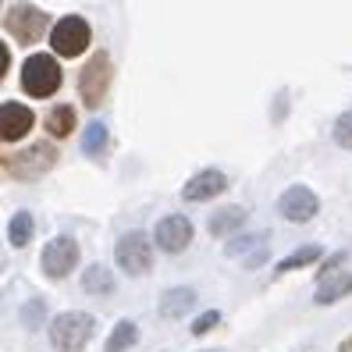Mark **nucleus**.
<instances>
[{
	"label": "nucleus",
	"instance_id": "16",
	"mask_svg": "<svg viewBox=\"0 0 352 352\" xmlns=\"http://www.w3.org/2000/svg\"><path fill=\"white\" fill-rule=\"evenodd\" d=\"M82 292H89V296H111L114 292V274L103 263L86 267V274H82Z\"/></svg>",
	"mask_w": 352,
	"mask_h": 352
},
{
	"label": "nucleus",
	"instance_id": "4",
	"mask_svg": "<svg viewBox=\"0 0 352 352\" xmlns=\"http://www.w3.org/2000/svg\"><path fill=\"white\" fill-rule=\"evenodd\" d=\"M57 164V146L54 142H29V150H18L8 157V171L14 178H39L54 171Z\"/></svg>",
	"mask_w": 352,
	"mask_h": 352
},
{
	"label": "nucleus",
	"instance_id": "20",
	"mask_svg": "<svg viewBox=\"0 0 352 352\" xmlns=\"http://www.w3.org/2000/svg\"><path fill=\"white\" fill-rule=\"evenodd\" d=\"M107 142H111V132L103 121H93V125H86V139H82V153L86 157H100L103 150H107Z\"/></svg>",
	"mask_w": 352,
	"mask_h": 352
},
{
	"label": "nucleus",
	"instance_id": "6",
	"mask_svg": "<svg viewBox=\"0 0 352 352\" xmlns=\"http://www.w3.org/2000/svg\"><path fill=\"white\" fill-rule=\"evenodd\" d=\"M89 39H93V29H89L86 18H78V14L60 18V22L54 25V32H50V43H54V50L60 57H78L89 47Z\"/></svg>",
	"mask_w": 352,
	"mask_h": 352
},
{
	"label": "nucleus",
	"instance_id": "14",
	"mask_svg": "<svg viewBox=\"0 0 352 352\" xmlns=\"http://www.w3.org/2000/svg\"><path fill=\"white\" fill-rule=\"evenodd\" d=\"M196 306V292L192 288H168V292L160 296V314L164 317H171V320H178V317H185L189 309Z\"/></svg>",
	"mask_w": 352,
	"mask_h": 352
},
{
	"label": "nucleus",
	"instance_id": "12",
	"mask_svg": "<svg viewBox=\"0 0 352 352\" xmlns=\"http://www.w3.org/2000/svg\"><path fill=\"white\" fill-rule=\"evenodd\" d=\"M228 189V175L217 171V168H206L199 175H192L189 182H185V189H182V199L185 203H206V199H214Z\"/></svg>",
	"mask_w": 352,
	"mask_h": 352
},
{
	"label": "nucleus",
	"instance_id": "23",
	"mask_svg": "<svg viewBox=\"0 0 352 352\" xmlns=\"http://www.w3.org/2000/svg\"><path fill=\"white\" fill-rule=\"evenodd\" d=\"M331 135H335V142H338L342 150H352V111H345L335 121V132H331Z\"/></svg>",
	"mask_w": 352,
	"mask_h": 352
},
{
	"label": "nucleus",
	"instance_id": "3",
	"mask_svg": "<svg viewBox=\"0 0 352 352\" xmlns=\"http://www.w3.org/2000/svg\"><path fill=\"white\" fill-rule=\"evenodd\" d=\"M60 68H57V60L50 54H32L25 57V65H22V89L36 100H47L60 89Z\"/></svg>",
	"mask_w": 352,
	"mask_h": 352
},
{
	"label": "nucleus",
	"instance_id": "26",
	"mask_svg": "<svg viewBox=\"0 0 352 352\" xmlns=\"http://www.w3.org/2000/svg\"><path fill=\"white\" fill-rule=\"evenodd\" d=\"M8 68H11V54H8V43H0V78L8 75Z\"/></svg>",
	"mask_w": 352,
	"mask_h": 352
},
{
	"label": "nucleus",
	"instance_id": "7",
	"mask_svg": "<svg viewBox=\"0 0 352 352\" xmlns=\"http://www.w3.org/2000/svg\"><path fill=\"white\" fill-rule=\"evenodd\" d=\"M78 242L72 235H57L47 242V250H43V274L60 281V278H68L75 267H78Z\"/></svg>",
	"mask_w": 352,
	"mask_h": 352
},
{
	"label": "nucleus",
	"instance_id": "22",
	"mask_svg": "<svg viewBox=\"0 0 352 352\" xmlns=\"http://www.w3.org/2000/svg\"><path fill=\"white\" fill-rule=\"evenodd\" d=\"M267 235H239L224 245V256H253L256 250H263Z\"/></svg>",
	"mask_w": 352,
	"mask_h": 352
},
{
	"label": "nucleus",
	"instance_id": "17",
	"mask_svg": "<svg viewBox=\"0 0 352 352\" xmlns=\"http://www.w3.org/2000/svg\"><path fill=\"white\" fill-rule=\"evenodd\" d=\"M135 342H139L135 320H118L114 331H111V338H107V345H103V352H129Z\"/></svg>",
	"mask_w": 352,
	"mask_h": 352
},
{
	"label": "nucleus",
	"instance_id": "18",
	"mask_svg": "<svg viewBox=\"0 0 352 352\" xmlns=\"http://www.w3.org/2000/svg\"><path fill=\"white\" fill-rule=\"evenodd\" d=\"M32 232H36V221H32L29 210H18L8 224V239H11L14 250H25V245L32 242Z\"/></svg>",
	"mask_w": 352,
	"mask_h": 352
},
{
	"label": "nucleus",
	"instance_id": "5",
	"mask_svg": "<svg viewBox=\"0 0 352 352\" xmlns=\"http://www.w3.org/2000/svg\"><path fill=\"white\" fill-rule=\"evenodd\" d=\"M114 260H118V267L125 274L139 278V274H146L153 267V245H150V239L142 232H129V235H121L118 250H114Z\"/></svg>",
	"mask_w": 352,
	"mask_h": 352
},
{
	"label": "nucleus",
	"instance_id": "10",
	"mask_svg": "<svg viewBox=\"0 0 352 352\" xmlns=\"http://www.w3.org/2000/svg\"><path fill=\"white\" fill-rule=\"evenodd\" d=\"M153 242L160 245L164 253H185L189 250V242H192V221L189 217H182V214H168V217H160L157 224V232H153Z\"/></svg>",
	"mask_w": 352,
	"mask_h": 352
},
{
	"label": "nucleus",
	"instance_id": "15",
	"mask_svg": "<svg viewBox=\"0 0 352 352\" xmlns=\"http://www.w3.org/2000/svg\"><path fill=\"white\" fill-rule=\"evenodd\" d=\"M245 224V206H221V210L210 217V235H217V239H224V235H232V232H239V228Z\"/></svg>",
	"mask_w": 352,
	"mask_h": 352
},
{
	"label": "nucleus",
	"instance_id": "8",
	"mask_svg": "<svg viewBox=\"0 0 352 352\" xmlns=\"http://www.w3.org/2000/svg\"><path fill=\"white\" fill-rule=\"evenodd\" d=\"M320 210V199L314 189H306V185H288V189L281 192L278 199V214L285 221H292V224H306V221H314Z\"/></svg>",
	"mask_w": 352,
	"mask_h": 352
},
{
	"label": "nucleus",
	"instance_id": "21",
	"mask_svg": "<svg viewBox=\"0 0 352 352\" xmlns=\"http://www.w3.org/2000/svg\"><path fill=\"white\" fill-rule=\"evenodd\" d=\"M324 256L320 245H302V250H296L292 256H285L278 263V274H288V271H299V267H309V263H317Z\"/></svg>",
	"mask_w": 352,
	"mask_h": 352
},
{
	"label": "nucleus",
	"instance_id": "9",
	"mask_svg": "<svg viewBox=\"0 0 352 352\" xmlns=\"http://www.w3.org/2000/svg\"><path fill=\"white\" fill-rule=\"evenodd\" d=\"M8 29L18 43H36L39 36L50 29V18L43 8H32V4H18L11 14H8Z\"/></svg>",
	"mask_w": 352,
	"mask_h": 352
},
{
	"label": "nucleus",
	"instance_id": "25",
	"mask_svg": "<svg viewBox=\"0 0 352 352\" xmlns=\"http://www.w3.org/2000/svg\"><path fill=\"white\" fill-rule=\"evenodd\" d=\"M217 324H221V309H206L203 317L192 320V335H196V338H199V335H210Z\"/></svg>",
	"mask_w": 352,
	"mask_h": 352
},
{
	"label": "nucleus",
	"instance_id": "11",
	"mask_svg": "<svg viewBox=\"0 0 352 352\" xmlns=\"http://www.w3.org/2000/svg\"><path fill=\"white\" fill-rule=\"evenodd\" d=\"M32 125H36V114L25 107V103H18V100L0 103V139H4V142L25 139Z\"/></svg>",
	"mask_w": 352,
	"mask_h": 352
},
{
	"label": "nucleus",
	"instance_id": "2",
	"mask_svg": "<svg viewBox=\"0 0 352 352\" xmlns=\"http://www.w3.org/2000/svg\"><path fill=\"white\" fill-rule=\"evenodd\" d=\"M114 82V68H111V54L100 50L86 60V68L78 72V93H82V103L89 111H96L103 100H107V89Z\"/></svg>",
	"mask_w": 352,
	"mask_h": 352
},
{
	"label": "nucleus",
	"instance_id": "24",
	"mask_svg": "<svg viewBox=\"0 0 352 352\" xmlns=\"http://www.w3.org/2000/svg\"><path fill=\"white\" fill-rule=\"evenodd\" d=\"M43 314H47L43 299H32V302H25V306H22V324L32 331V327H39V324H43Z\"/></svg>",
	"mask_w": 352,
	"mask_h": 352
},
{
	"label": "nucleus",
	"instance_id": "13",
	"mask_svg": "<svg viewBox=\"0 0 352 352\" xmlns=\"http://www.w3.org/2000/svg\"><path fill=\"white\" fill-rule=\"evenodd\" d=\"M345 296H352V271H331V274L320 278L314 302L317 306H331V302H338Z\"/></svg>",
	"mask_w": 352,
	"mask_h": 352
},
{
	"label": "nucleus",
	"instance_id": "19",
	"mask_svg": "<svg viewBox=\"0 0 352 352\" xmlns=\"http://www.w3.org/2000/svg\"><path fill=\"white\" fill-rule=\"evenodd\" d=\"M47 132L54 139H68L75 132V107H68V103H60V107H54L47 114Z\"/></svg>",
	"mask_w": 352,
	"mask_h": 352
},
{
	"label": "nucleus",
	"instance_id": "1",
	"mask_svg": "<svg viewBox=\"0 0 352 352\" xmlns=\"http://www.w3.org/2000/svg\"><path fill=\"white\" fill-rule=\"evenodd\" d=\"M96 335V320L89 314H78V309H68L50 320V345L57 352H82Z\"/></svg>",
	"mask_w": 352,
	"mask_h": 352
}]
</instances>
